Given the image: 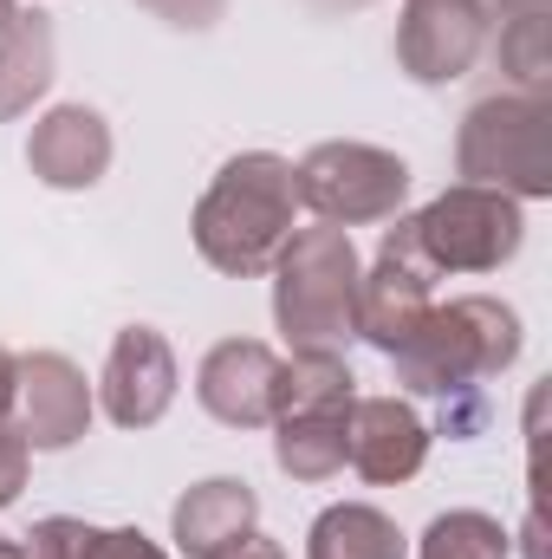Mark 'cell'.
Wrapping results in <instances>:
<instances>
[{"instance_id": "1", "label": "cell", "mask_w": 552, "mask_h": 559, "mask_svg": "<svg viewBox=\"0 0 552 559\" xmlns=\"http://www.w3.org/2000/svg\"><path fill=\"white\" fill-rule=\"evenodd\" d=\"M195 254L215 274L261 280L279 261L286 235L299 228V182L292 163L274 150H241L215 169V182L195 202Z\"/></svg>"}, {"instance_id": "2", "label": "cell", "mask_w": 552, "mask_h": 559, "mask_svg": "<svg viewBox=\"0 0 552 559\" xmlns=\"http://www.w3.org/2000/svg\"><path fill=\"white\" fill-rule=\"evenodd\" d=\"M520 358V312L494 293H461L448 306H429V319L410 332V345L391 352L397 384L416 397H475Z\"/></svg>"}, {"instance_id": "3", "label": "cell", "mask_w": 552, "mask_h": 559, "mask_svg": "<svg viewBox=\"0 0 552 559\" xmlns=\"http://www.w3.org/2000/svg\"><path fill=\"white\" fill-rule=\"evenodd\" d=\"M267 274H274V325L292 352H345L358 338L364 261L351 248V228H332V222L292 228Z\"/></svg>"}, {"instance_id": "4", "label": "cell", "mask_w": 552, "mask_h": 559, "mask_svg": "<svg viewBox=\"0 0 552 559\" xmlns=\"http://www.w3.org/2000/svg\"><path fill=\"white\" fill-rule=\"evenodd\" d=\"M455 169L461 182L501 189L514 202L552 195V105L547 92H494L468 105L455 131Z\"/></svg>"}, {"instance_id": "5", "label": "cell", "mask_w": 552, "mask_h": 559, "mask_svg": "<svg viewBox=\"0 0 552 559\" xmlns=\"http://www.w3.org/2000/svg\"><path fill=\"white\" fill-rule=\"evenodd\" d=\"M358 404V378L345 352H292L279 378L274 462L292 481H332L345 468V423Z\"/></svg>"}, {"instance_id": "6", "label": "cell", "mask_w": 552, "mask_h": 559, "mask_svg": "<svg viewBox=\"0 0 552 559\" xmlns=\"http://www.w3.org/2000/svg\"><path fill=\"white\" fill-rule=\"evenodd\" d=\"M292 182H299V209H312L319 222H332V228H364V222L404 215L410 163H404L397 150H377V143L332 138V143H319V150H305V156L292 163Z\"/></svg>"}, {"instance_id": "7", "label": "cell", "mask_w": 552, "mask_h": 559, "mask_svg": "<svg viewBox=\"0 0 552 559\" xmlns=\"http://www.w3.org/2000/svg\"><path fill=\"white\" fill-rule=\"evenodd\" d=\"M416 235H422V254L435 261V274H501L527 241V215L501 189L455 182L416 215Z\"/></svg>"}, {"instance_id": "8", "label": "cell", "mask_w": 552, "mask_h": 559, "mask_svg": "<svg viewBox=\"0 0 552 559\" xmlns=\"http://www.w3.org/2000/svg\"><path fill=\"white\" fill-rule=\"evenodd\" d=\"M435 280L442 274H435V261L422 254L416 215H391L371 274L358 280V338H371L384 358H391L397 345H410V332L429 319V306H435Z\"/></svg>"}, {"instance_id": "9", "label": "cell", "mask_w": 552, "mask_h": 559, "mask_svg": "<svg viewBox=\"0 0 552 559\" xmlns=\"http://www.w3.org/2000/svg\"><path fill=\"white\" fill-rule=\"evenodd\" d=\"M488 52L481 0H404L397 20V66L416 85H455Z\"/></svg>"}, {"instance_id": "10", "label": "cell", "mask_w": 552, "mask_h": 559, "mask_svg": "<svg viewBox=\"0 0 552 559\" xmlns=\"http://www.w3.org/2000/svg\"><path fill=\"white\" fill-rule=\"evenodd\" d=\"M279 378H286V358L261 338H221L208 345L202 371H195V397L202 411L228 429H267L279 411Z\"/></svg>"}, {"instance_id": "11", "label": "cell", "mask_w": 552, "mask_h": 559, "mask_svg": "<svg viewBox=\"0 0 552 559\" xmlns=\"http://www.w3.org/2000/svg\"><path fill=\"white\" fill-rule=\"evenodd\" d=\"M13 429L33 449H72L92 429V384L65 352H26L13 371Z\"/></svg>"}, {"instance_id": "12", "label": "cell", "mask_w": 552, "mask_h": 559, "mask_svg": "<svg viewBox=\"0 0 552 559\" xmlns=\"http://www.w3.org/2000/svg\"><path fill=\"white\" fill-rule=\"evenodd\" d=\"M98 404L118 429H149L176 404V352L156 325H124L111 338L105 378H98Z\"/></svg>"}, {"instance_id": "13", "label": "cell", "mask_w": 552, "mask_h": 559, "mask_svg": "<svg viewBox=\"0 0 552 559\" xmlns=\"http://www.w3.org/2000/svg\"><path fill=\"white\" fill-rule=\"evenodd\" d=\"M345 462L377 488L410 481L429 462V423L404 397H358L351 423H345Z\"/></svg>"}, {"instance_id": "14", "label": "cell", "mask_w": 552, "mask_h": 559, "mask_svg": "<svg viewBox=\"0 0 552 559\" xmlns=\"http://www.w3.org/2000/svg\"><path fill=\"white\" fill-rule=\"evenodd\" d=\"M26 169L46 189H92L111 169V124L92 105H52L26 138Z\"/></svg>"}, {"instance_id": "15", "label": "cell", "mask_w": 552, "mask_h": 559, "mask_svg": "<svg viewBox=\"0 0 552 559\" xmlns=\"http://www.w3.org/2000/svg\"><path fill=\"white\" fill-rule=\"evenodd\" d=\"M169 527H176V547L189 559H228L235 547H248L261 534V495L235 475H208L176 501Z\"/></svg>"}, {"instance_id": "16", "label": "cell", "mask_w": 552, "mask_h": 559, "mask_svg": "<svg viewBox=\"0 0 552 559\" xmlns=\"http://www.w3.org/2000/svg\"><path fill=\"white\" fill-rule=\"evenodd\" d=\"M488 52L514 92H547L552 79V0H481Z\"/></svg>"}, {"instance_id": "17", "label": "cell", "mask_w": 552, "mask_h": 559, "mask_svg": "<svg viewBox=\"0 0 552 559\" xmlns=\"http://www.w3.org/2000/svg\"><path fill=\"white\" fill-rule=\"evenodd\" d=\"M52 85V20L39 7H20V20L0 33V124L33 111Z\"/></svg>"}, {"instance_id": "18", "label": "cell", "mask_w": 552, "mask_h": 559, "mask_svg": "<svg viewBox=\"0 0 552 559\" xmlns=\"http://www.w3.org/2000/svg\"><path fill=\"white\" fill-rule=\"evenodd\" d=\"M305 559H410L404 547V527L371 508V501H338L312 521L305 534Z\"/></svg>"}, {"instance_id": "19", "label": "cell", "mask_w": 552, "mask_h": 559, "mask_svg": "<svg viewBox=\"0 0 552 559\" xmlns=\"http://www.w3.org/2000/svg\"><path fill=\"white\" fill-rule=\"evenodd\" d=\"M416 559H507V527L481 508H448L429 521Z\"/></svg>"}, {"instance_id": "20", "label": "cell", "mask_w": 552, "mask_h": 559, "mask_svg": "<svg viewBox=\"0 0 552 559\" xmlns=\"http://www.w3.org/2000/svg\"><path fill=\"white\" fill-rule=\"evenodd\" d=\"M26 468H33V442H26L13 423H0V514L20 501V488H26Z\"/></svg>"}, {"instance_id": "21", "label": "cell", "mask_w": 552, "mask_h": 559, "mask_svg": "<svg viewBox=\"0 0 552 559\" xmlns=\"http://www.w3.org/2000/svg\"><path fill=\"white\" fill-rule=\"evenodd\" d=\"M85 559H169L156 540H143L137 527H92Z\"/></svg>"}, {"instance_id": "22", "label": "cell", "mask_w": 552, "mask_h": 559, "mask_svg": "<svg viewBox=\"0 0 552 559\" xmlns=\"http://www.w3.org/2000/svg\"><path fill=\"white\" fill-rule=\"evenodd\" d=\"M137 7H149L156 20H169L182 33H202V26H215L228 13V0H137Z\"/></svg>"}, {"instance_id": "23", "label": "cell", "mask_w": 552, "mask_h": 559, "mask_svg": "<svg viewBox=\"0 0 552 559\" xmlns=\"http://www.w3.org/2000/svg\"><path fill=\"white\" fill-rule=\"evenodd\" d=\"M13 371H20V358L0 345V423H13Z\"/></svg>"}, {"instance_id": "24", "label": "cell", "mask_w": 552, "mask_h": 559, "mask_svg": "<svg viewBox=\"0 0 552 559\" xmlns=\"http://www.w3.org/2000/svg\"><path fill=\"white\" fill-rule=\"evenodd\" d=\"M228 559H286V554H279L274 540H261V534H254L248 547H235V554H228Z\"/></svg>"}, {"instance_id": "25", "label": "cell", "mask_w": 552, "mask_h": 559, "mask_svg": "<svg viewBox=\"0 0 552 559\" xmlns=\"http://www.w3.org/2000/svg\"><path fill=\"white\" fill-rule=\"evenodd\" d=\"M13 20H20V0H0V33H7Z\"/></svg>"}, {"instance_id": "26", "label": "cell", "mask_w": 552, "mask_h": 559, "mask_svg": "<svg viewBox=\"0 0 552 559\" xmlns=\"http://www.w3.org/2000/svg\"><path fill=\"white\" fill-rule=\"evenodd\" d=\"M0 559H26V547H20V540H7V534H0Z\"/></svg>"}, {"instance_id": "27", "label": "cell", "mask_w": 552, "mask_h": 559, "mask_svg": "<svg viewBox=\"0 0 552 559\" xmlns=\"http://www.w3.org/2000/svg\"><path fill=\"white\" fill-rule=\"evenodd\" d=\"M332 7H338V0H332ZM345 7H358V0H345Z\"/></svg>"}]
</instances>
